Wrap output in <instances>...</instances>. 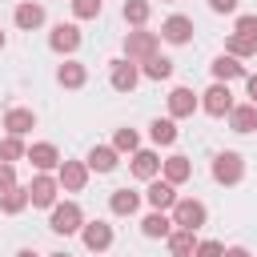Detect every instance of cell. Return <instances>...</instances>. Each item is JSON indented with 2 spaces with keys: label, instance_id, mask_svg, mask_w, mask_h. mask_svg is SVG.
<instances>
[{
  "label": "cell",
  "instance_id": "cell-1",
  "mask_svg": "<svg viewBox=\"0 0 257 257\" xmlns=\"http://www.w3.org/2000/svg\"><path fill=\"white\" fill-rule=\"evenodd\" d=\"M80 225H84V213H80L76 201H56L52 205V217H48V229L52 233L68 237V233H80Z\"/></svg>",
  "mask_w": 257,
  "mask_h": 257
},
{
  "label": "cell",
  "instance_id": "cell-2",
  "mask_svg": "<svg viewBox=\"0 0 257 257\" xmlns=\"http://www.w3.org/2000/svg\"><path fill=\"white\" fill-rule=\"evenodd\" d=\"M205 217H209V209H205L197 197H177V201H173V225H177V229H193V233H197V229L205 225Z\"/></svg>",
  "mask_w": 257,
  "mask_h": 257
},
{
  "label": "cell",
  "instance_id": "cell-3",
  "mask_svg": "<svg viewBox=\"0 0 257 257\" xmlns=\"http://www.w3.org/2000/svg\"><path fill=\"white\" fill-rule=\"evenodd\" d=\"M157 32H145V28H133V32H124V56L128 60H149V56H157Z\"/></svg>",
  "mask_w": 257,
  "mask_h": 257
},
{
  "label": "cell",
  "instance_id": "cell-4",
  "mask_svg": "<svg viewBox=\"0 0 257 257\" xmlns=\"http://www.w3.org/2000/svg\"><path fill=\"white\" fill-rule=\"evenodd\" d=\"M241 177H245L241 153H217V157H213V181H217V185H237Z\"/></svg>",
  "mask_w": 257,
  "mask_h": 257
},
{
  "label": "cell",
  "instance_id": "cell-5",
  "mask_svg": "<svg viewBox=\"0 0 257 257\" xmlns=\"http://www.w3.org/2000/svg\"><path fill=\"white\" fill-rule=\"evenodd\" d=\"M56 193H60V181L48 177V173H36L32 185H28V205H36V209H52V205H56Z\"/></svg>",
  "mask_w": 257,
  "mask_h": 257
},
{
  "label": "cell",
  "instance_id": "cell-6",
  "mask_svg": "<svg viewBox=\"0 0 257 257\" xmlns=\"http://www.w3.org/2000/svg\"><path fill=\"white\" fill-rule=\"evenodd\" d=\"M108 84H112L116 92H133V88L141 84V68H137V60H128V56L112 60V68H108Z\"/></svg>",
  "mask_w": 257,
  "mask_h": 257
},
{
  "label": "cell",
  "instance_id": "cell-7",
  "mask_svg": "<svg viewBox=\"0 0 257 257\" xmlns=\"http://www.w3.org/2000/svg\"><path fill=\"white\" fill-rule=\"evenodd\" d=\"M201 108H205L209 116H229V108H233V92H229V84L217 80L213 88H205V92H201Z\"/></svg>",
  "mask_w": 257,
  "mask_h": 257
},
{
  "label": "cell",
  "instance_id": "cell-8",
  "mask_svg": "<svg viewBox=\"0 0 257 257\" xmlns=\"http://www.w3.org/2000/svg\"><path fill=\"white\" fill-rule=\"evenodd\" d=\"M56 181H60V189H68V193H80V189L88 185V165H84V161H60V165H56Z\"/></svg>",
  "mask_w": 257,
  "mask_h": 257
},
{
  "label": "cell",
  "instance_id": "cell-9",
  "mask_svg": "<svg viewBox=\"0 0 257 257\" xmlns=\"http://www.w3.org/2000/svg\"><path fill=\"white\" fill-rule=\"evenodd\" d=\"M80 241H84V249L104 253V249L112 245V225H108V221H84V225H80Z\"/></svg>",
  "mask_w": 257,
  "mask_h": 257
},
{
  "label": "cell",
  "instance_id": "cell-10",
  "mask_svg": "<svg viewBox=\"0 0 257 257\" xmlns=\"http://www.w3.org/2000/svg\"><path fill=\"white\" fill-rule=\"evenodd\" d=\"M48 48L52 52H76L80 48V28L76 24H56L48 32Z\"/></svg>",
  "mask_w": 257,
  "mask_h": 257
},
{
  "label": "cell",
  "instance_id": "cell-11",
  "mask_svg": "<svg viewBox=\"0 0 257 257\" xmlns=\"http://www.w3.org/2000/svg\"><path fill=\"white\" fill-rule=\"evenodd\" d=\"M197 104H201V96H197L193 88H173V92H169V116H173V120L193 116V112H197Z\"/></svg>",
  "mask_w": 257,
  "mask_h": 257
},
{
  "label": "cell",
  "instance_id": "cell-12",
  "mask_svg": "<svg viewBox=\"0 0 257 257\" xmlns=\"http://www.w3.org/2000/svg\"><path fill=\"white\" fill-rule=\"evenodd\" d=\"M40 173H52L56 165H60V153H56V145L52 141H36V145H28V153H24Z\"/></svg>",
  "mask_w": 257,
  "mask_h": 257
},
{
  "label": "cell",
  "instance_id": "cell-13",
  "mask_svg": "<svg viewBox=\"0 0 257 257\" xmlns=\"http://www.w3.org/2000/svg\"><path fill=\"white\" fill-rule=\"evenodd\" d=\"M161 40H169V44H189V40H193V20H189V16H169V20L161 24Z\"/></svg>",
  "mask_w": 257,
  "mask_h": 257
},
{
  "label": "cell",
  "instance_id": "cell-14",
  "mask_svg": "<svg viewBox=\"0 0 257 257\" xmlns=\"http://www.w3.org/2000/svg\"><path fill=\"white\" fill-rule=\"evenodd\" d=\"M145 201H149L153 209H173V201H177V185H169L165 177H153V181H149Z\"/></svg>",
  "mask_w": 257,
  "mask_h": 257
},
{
  "label": "cell",
  "instance_id": "cell-15",
  "mask_svg": "<svg viewBox=\"0 0 257 257\" xmlns=\"http://www.w3.org/2000/svg\"><path fill=\"white\" fill-rule=\"evenodd\" d=\"M209 72H213V80H225V84H229V80H241V76H245V64L225 52V56H217V60L209 64Z\"/></svg>",
  "mask_w": 257,
  "mask_h": 257
},
{
  "label": "cell",
  "instance_id": "cell-16",
  "mask_svg": "<svg viewBox=\"0 0 257 257\" xmlns=\"http://www.w3.org/2000/svg\"><path fill=\"white\" fill-rule=\"evenodd\" d=\"M4 128H8L12 137H24V133L36 128V112H32V108H8V112H4Z\"/></svg>",
  "mask_w": 257,
  "mask_h": 257
},
{
  "label": "cell",
  "instance_id": "cell-17",
  "mask_svg": "<svg viewBox=\"0 0 257 257\" xmlns=\"http://www.w3.org/2000/svg\"><path fill=\"white\" fill-rule=\"evenodd\" d=\"M157 173H161V157H157L153 149H137V153H133V177L153 181Z\"/></svg>",
  "mask_w": 257,
  "mask_h": 257
},
{
  "label": "cell",
  "instance_id": "cell-18",
  "mask_svg": "<svg viewBox=\"0 0 257 257\" xmlns=\"http://www.w3.org/2000/svg\"><path fill=\"white\" fill-rule=\"evenodd\" d=\"M229 128L233 133H257V104H233L229 108Z\"/></svg>",
  "mask_w": 257,
  "mask_h": 257
},
{
  "label": "cell",
  "instance_id": "cell-19",
  "mask_svg": "<svg viewBox=\"0 0 257 257\" xmlns=\"http://www.w3.org/2000/svg\"><path fill=\"white\" fill-rule=\"evenodd\" d=\"M84 165H88L92 173H112V169H116V149H112V145H92Z\"/></svg>",
  "mask_w": 257,
  "mask_h": 257
},
{
  "label": "cell",
  "instance_id": "cell-20",
  "mask_svg": "<svg viewBox=\"0 0 257 257\" xmlns=\"http://www.w3.org/2000/svg\"><path fill=\"white\" fill-rule=\"evenodd\" d=\"M161 173L169 185H185L193 177V165H189V157H169V161H161Z\"/></svg>",
  "mask_w": 257,
  "mask_h": 257
},
{
  "label": "cell",
  "instance_id": "cell-21",
  "mask_svg": "<svg viewBox=\"0 0 257 257\" xmlns=\"http://www.w3.org/2000/svg\"><path fill=\"white\" fill-rule=\"evenodd\" d=\"M108 209H112L116 217H133V213L141 209V193H133V189H116V193L108 197Z\"/></svg>",
  "mask_w": 257,
  "mask_h": 257
},
{
  "label": "cell",
  "instance_id": "cell-22",
  "mask_svg": "<svg viewBox=\"0 0 257 257\" xmlns=\"http://www.w3.org/2000/svg\"><path fill=\"white\" fill-rule=\"evenodd\" d=\"M141 233H145V237H169V233H173V217H169L165 209H153V213L141 221Z\"/></svg>",
  "mask_w": 257,
  "mask_h": 257
},
{
  "label": "cell",
  "instance_id": "cell-23",
  "mask_svg": "<svg viewBox=\"0 0 257 257\" xmlns=\"http://www.w3.org/2000/svg\"><path fill=\"white\" fill-rule=\"evenodd\" d=\"M12 20H16V28H24V32H32V28H40V24H44V8L28 0V4H20V8L12 12Z\"/></svg>",
  "mask_w": 257,
  "mask_h": 257
},
{
  "label": "cell",
  "instance_id": "cell-24",
  "mask_svg": "<svg viewBox=\"0 0 257 257\" xmlns=\"http://www.w3.org/2000/svg\"><path fill=\"white\" fill-rule=\"evenodd\" d=\"M56 80H60L64 88H80V84L88 80V68H84L80 60H64V64L56 68Z\"/></svg>",
  "mask_w": 257,
  "mask_h": 257
},
{
  "label": "cell",
  "instance_id": "cell-25",
  "mask_svg": "<svg viewBox=\"0 0 257 257\" xmlns=\"http://www.w3.org/2000/svg\"><path fill=\"white\" fill-rule=\"evenodd\" d=\"M141 76H149V80H169V76H173V60L157 52V56L141 60Z\"/></svg>",
  "mask_w": 257,
  "mask_h": 257
},
{
  "label": "cell",
  "instance_id": "cell-26",
  "mask_svg": "<svg viewBox=\"0 0 257 257\" xmlns=\"http://www.w3.org/2000/svg\"><path fill=\"white\" fill-rule=\"evenodd\" d=\"M0 209H4L8 217H16L20 209H28V189H24V185H12V189H4V193H0Z\"/></svg>",
  "mask_w": 257,
  "mask_h": 257
},
{
  "label": "cell",
  "instance_id": "cell-27",
  "mask_svg": "<svg viewBox=\"0 0 257 257\" xmlns=\"http://www.w3.org/2000/svg\"><path fill=\"white\" fill-rule=\"evenodd\" d=\"M193 249H197L193 229H173V233H169V253H173V257H193Z\"/></svg>",
  "mask_w": 257,
  "mask_h": 257
},
{
  "label": "cell",
  "instance_id": "cell-28",
  "mask_svg": "<svg viewBox=\"0 0 257 257\" xmlns=\"http://www.w3.org/2000/svg\"><path fill=\"white\" fill-rule=\"evenodd\" d=\"M149 137H153V145H173L177 141V124H173V116H157L153 124H149Z\"/></svg>",
  "mask_w": 257,
  "mask_h": 257
},
{
  "label": "cell",
  "instance_id": "cell-29",
  "mask_svg": "<svg viewBox=\"0 0 257 257\" xmlns=\"http://www.w3.org/2000/svg\"><path fill=\"white\" fill-rule=\"evenodd\" d=\"M149 12H153V4H149V0H124V20H128L133 28H145Z\"/></svg>",
  "mask_w": 257,
  "mask_h": 257
},
{
  "label": "cell",
  "instance_id": "cell-30",
  "mask_svg": "<svg viewBox=\"0 0 257 257\" xmlns=\"http://www.w3.org/2000/svg\"><path fill=\"white\" fill-rule=\"evenodd\" d=\"M225 52H229V56H237V60H241V56H253V52H257V40H249V36H237V32H233V36L225 40Z\"/></svg>",
  "mask_w": 257,
  "mask_h": 257
},
{
  "label": "cell",
  "instance_id": "cell-31",
  "mask_svg": "<svg viewBox=\"0 0 257 257\" xmlns=\"http://www.w3.org/2000/svg\"><path fill=\"white\" fill-rule=\"evenodd\" d=\"M112 149H116V153H137V149H141V137H137V128H116V137H112Z\"/></svg>",
  "mask_w": 257,
  "mask_h": 257
},
{
  "label": "cell",
  "instance_id": "cell-32",
  "mask_svg": "<svg viewBox=\"0 0 257 257\" xmlns=\"http://www.w3.org/2000/svg\"><path fill=\"white\" fill-rule=\"evenodd\" d=\"M24 153H28V149H24V141H20V137H12V133H8V137L0 141V161H8V165H12V161H20Z\"/></svg>",
  "mask_w": 257,
  "mask_h": 257
},
{
  "label": "cell",
  "instance_id": "cell-33",
  "mask_svg": "<svg viewBox=\"0 0 257 257\" xmlns=\"http://www.w3.org/2000/svg\"><path fill=\"white\" fill-rule=\"evenodd\" d=\"M68 4H72L76 20H96L100 16V0H68Z\"/></svg>",
  "mask_w": 257,
  "mask_h": 257
},
{
  "label": "cell",
  "instance_id": "cell-34",
  "mask_svg": "<svg viewBox=\"0 0 257 257\" xmlns=\"http://www.w3.org/2000/svg\"><path fill=\"white\" fill-rule=\"evenodd\" d=\"M237 36H249V40H257V12H245V16H237V28H233Z\"/></svg>",
  "mask_w": 257,
  "mask_h": 257
},
{
  "label": "cell",
  "instance_id": "cell-35",
  "mask_svg": "<svg viewBox=\"0 0 257 257\" xmlns=\"http://www.w3.org/2000/svg\"><path fill=\"white\" fill-rule=\"evenodd\" d=\"M221 253H225L221 241H197V249H193V257H221Z\"/></svg>",
  "mask_w": 257,
  "mask_h": 257
},
{
  "label": "cell",
  "instance_id": "cell-36",
  "mask_svg": "<svg viewBox=\"0 0 257 257\" xmlns=\"http://www.w3.org/2000/svg\"><path fill=\"white\" fill-rule=\"evenodd\" d=\"M12 185H16V169H12L8 161H0V193H4V189H12Z\"/></svg>",
  "mask_w": 257,
  "mask_h": 257
},
{
  "label": "cell",
  "instance_id": "cell-37",
  "mask_svg": "<svg viewBox=\"0 0 257 257\" xmlns=\"http://www.w3.org/2000/svg\"><path fill=\"white\" fill-rule=\"evenodd\" d=\"M213 12H237V0H209Z\"/></svg>",
  "mask_w": 257,
  "mask_h": 257
},
{
  "label": "cell",
  "instance_id": "cell-38",
  "mask_svg": "<svg viewBox=\"0 0 257 257\" xmlns=\"http://www.w3.org/2000/svg\"><path fill=\"white\" fill-rule=\"evenodd\" d=\"M245 88H249V104H257V72L245 76Z\"/></svg>",
  "mask_w": 257,
  "mask_h": 257
},
{
  "label": "cell",
  "instance_id": "cell-39",
  "mask_svg": "<svg viewBox=\"0 0 257 257\" xmlns=\"http://www.w3.org/2000/svg\"><path fill=\"white\" fill-rule=\"evenodd\" d=\"M221 257H249V249H241V245H233V249H225Z\"/></svg>",
  "mask_w": 257,
  "mask_h": 257
},
{
  "label": "cell",
  "instance_id": "cell-40",
  "mask_svg": "<svg viewBox=\"0 0 257 257\" xmlns=\"http://www.w3.org/2000/svg\"><path fill=\"white\" fill-rule=\"evenodd\" d=\"M16 257H40V253H32V249H20V253H16Z\"/></svg>",
  "mask_w": 257,
  "mask_h": 257
},
{
  "label": "cell",
  "instance_id": "cell-41",
  "mask_svg": "<svg viewBox=\"0 0 257 257\" xmlns=\"http://www.w3.org/2000/svg\"><path fill=\"white\" fill-rule=\"evenodd\" d=\"M48 257H68V253H48Z\"/></svg>",
  "mask_w": 257,
  "mask_h": 257
},
{
  "label": "cell",
  "instance_id": "cell-42",
  "mask_svg": "<svg viewBox=\"0 0 257 257\" xmlns=\"http://www.w3.org/2000/svg\"><path fill=\"white\" fill-rule=\"evenodd\" d=\"M0 48H4V32H0Z\"/></svg>",
  "mask_w": 257,
  "mask_h": 257
},
{
  "label": "cell",
  "instance_id": "cell-43",
  "mask_svg": "<svg viewBox=\"0 0 257 257\" xmlns=\"http://www.w3.org/2000/svg\"><path fill=\"white\" fill-rule=\"evenodd\" d=\"M165 4H173V0H165Z\"/></svg>",
  "mask_w": 257,
  "mask_h": 257
}]
</instances>
